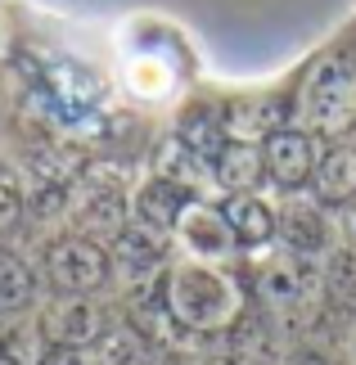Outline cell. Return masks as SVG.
Instances as JSON below:
<instances>
[{"label":"cell","mask_w":356,"mask_h":365,"mask_svg":"<svg viewBox=\"0 0 356 365\" xmlns=\"http://www.w3.org/2000/svg\"><path fill=\"white\" fill-rule=\"evenodd\" d=\"M68 212L77 221V235L113 244L131 226V194H126L122 176L113 167H86L77 176V185L68 190Z\"/></svg>","instance_id":"cell-3"},{"label":"cell","mask_w":356,"mask_h":365,"mask_svg":"<svg viewBox=\"0 0 356 365\" xmlns=\"http://www.w3.org/2000/svg\"><path fill=\"white\" fill-rule=\"evenodd\" d=\"M311 194H316L320 207H347V203H356V149L352 145H330L316 158Z\"/></svg>","instance_id":"cell-12"},{"label":"cell","mask_w":356,"mask_h":365,"mask_svg":"<svg viewBox=\"0 0 356 365\" xmlns=\"http://www.w3.org/2000/svg\"><path fill=\"white\" fill-rule=\"evenodd\" d=\"M284 365H330L325 356H316V352H297L293 361H284Z\"/></svg>","instance_id":"cell-23"},{"label":"cell","mask_w":356,"mask_h":365,"mask_svg":"<svg viewBox=\"0 0 356 365\" xmlns=\"http://www.w3.org/2000/svg\"><path fill=\"white\" fill-rule=\"evenodd\" d=\"M230 365H280V343L270 320L258 312H244L230 329Z\"/></svg>","instance_id":"cell-15"},{"label":"cell","mask_w":356,"mask_h":365,"mask_svg":"<svg viewBox=\"0 0 356 365\" xmlns=\"http://www.w3.org/2000/svg\"><path fill=\"white\" fill-rule=\"evenodd\" d=\"M266 172H262V145H244V140H230L217 158H212V180L225 194H253Z\"/></svg>","instance_id":"cell-16"},{"label":"cell","mask_w":356,"mask_h":365,"mask_svg":"<svg viewBox=\"0 0 356 365\" xmlns=\"http://www.w3.org/2000/svg\"><path fill=\"white\" fill-rule=\"evenodd\" d=\"M343 230H347L352 252H356V203H347V207H343Z\"/></svg>","instance_id":"cell-22"},{"label":"cell","mask_w":356,"mask_h":365,"mask_svg":"<svg viewBox=\"0 0 356 365\" xmlns=\"http://www.w3.org/2000/svg\"><path fill=\"white\" fill-rule=\"evenodd\" d=\"M316 140L311 131H297V126H284V131L262 140V172L275 190H302L311 185V172H316Z\"/></svg>","instance_id":"cell-6"},{"label":"cell","mask_w":356,"mask_h":365,"mask_svg":"<svg viewBox=\"0 0 356 365\" xmlns=\"http://www.w3.org/2000/svg\"><path fill=\"white\" fill-rule=\"evenodd\" d=\"M316 284H320V275H316V266H311V257H302V252H293V248L275 252L258 271V293H262L266 307H297V302L311 298Z\"/></svg>","instance_id":"cell-8"},{"label":"cell","mask_w":356,"mask_h":365,"mask_svg":"<svg viewBox=\"0 0 356 365\" xmlns=\"http://www.w3.org/2000/svg\"><path fill=\"white\" fill-rule=\"evenodd\" d=\"M36 302V271L19 252L0 248V316H19Z\"/></svg>","instance_id":"cell-18"},{"label":"cell","mask_w":356,"mask_h":365,"mask_svg":"<svg viewBox=\"0 0 356 365\" xmlns=\"http://www.w3.org/2000/svg\"><path fill=\"white\" fill-rule=\"evenodd\" d=\"M320 289H325V298H330L334 312L356 316V252L352 248L330 257V266H325V275H320Z\"/></svg>","instance_id":"cell-19"},{"label":"cell","mask_w":356,"mask_h":365,"mask_svg":"<svg viewBox=\"0 0 356 365\" xmlns=\"http://www.w3.org/2000/svg\"><path fill=\"white\" fill-rule=\"evenodd\" d=\"M158 365H194V361H185V356H176V352H172V356H167V361H158Z\"/></svg>","instance_id":"cell-24"},{"label":"cell","mask_w":356,"mask_h":365,"mask_svg":"<svg viewBox=\"0 0 356 365\" xmlns=\"http://www.w3.org/2000/svg\"><path fill=\"white\" fill-rule=\"evenodd\" d=\"M108 257H113V271L122 279H136V284H149L153 275H163V262H167V235H153L145 226H126L118 240L108 244Z\"/></svg>","instance_id":"cell-10"},{"label":"cell","mask_w":356,"mask_h":365,"mask_svg":"<svg viewBox=\"0 0 356 365\" xmlns=\"http://www.w3.org/2000/svg\"><path fill=\"white\" fill-rule=\"evenodd\" d=\"M0 365H36V334L27 329L0 334Z\"/></svg>","instance_id":"cell-21"},{"label":"cell","mask_w":356,"mask_h":365,"mask_svg":"<svg viewBox=\"0 0 356 365\" xmlns=\"http://www.w3.org/2000/svg\"><path fill=\"white\" fill-rule=\"evenodd\" d=\"M284 118H289V104L270 100H244V104H230L225 108V135L230 140H244V145H262L266 135L284 131Z\"/></svg>","instance_id":"cell-13"},{"label":"cell","mask_w":356,"mask_h":365,"mask_svg":"<svg viewBox=\"0 0 356 365\" xmlns=\"http://www.w3.org/2000/svg\"><path fill=\"white\" fill-rule=\"evenodd\" d=\"M275 235L284 240V248L302 252V257H316V252L330 248V221H325L316 199H289L275 217Z\"/></svg>","instance_id":"cell-11"},{"label":"cell","mask_w":356,"mask_h":365,"mask_svg":"<svg viewBox=\"0 0 356 365\" xmlns=\"http://www.w3.org/2000/svg\"><path fill=\"white\" fill-rule=\"evenodd\" d=\"M27 217V185L19 176V167H9L0 158V235H14Z\"/></svg>","instance_id":"cell-20"},{"label":"cell","mask_w":356,"mask_h":365,"mask_svg":"<svg viewBox=\"0 0 356 365\" xmlns=\"http://www.w3.org/2000/svg\"><path fill=\"white\" fill-rule=\"evenodd\" d=\"M172 235L180 240V248L190 252V257H198V262H225L239 248L230 226H225V217H221V207H208L198 199L185 203V212H180Z\"/></svg>","instance_id":"cell-7"},{"label":"cell","mask_w":356,"mask_h":365,"mask_svg":"<svg viewBox=\"0 0 356 365\" xmlns=\"http://www.w3.org/2000/svg\"><path fill=\"white\" fill-rule=\"evenodd\" d=\"M190 199H194V190H185V185H176V180H167V176H149L145 185L131 194V221L172 240V230H176V221H180Z\"/></svg>","instance_id":"cell-9"},{"label":"cell","mask_w":356,"mask_h":365,"mask_svg":"<svg viewBox=\"0 0 356 365\" xmlns=\"http://www.w3.org/2000/svg\"><path fill=\"white\" fill-rule=\"evenodd\" d=\"M158 293L167 316L176 320L194 339H212V334H230L235 320L248 312L244 284L235 275L217 271L212 262H180L172 271L158 275Z\"/></svg>","instance_id":"cell-1"},{"label":"cell","mask_w":356,"mask_h":365,"mask_svg":"<svg viewBox=\"0 0 356 365\" xmlns=\"http://www.w3.org/2000/svg\"><path fill=\"white\" fill-rule=\"evenodd\" d=\"M68 365H81V361H68Z\"/></svg>","instance_id":"cell-25"},{"label":"cell","mask_w":356,"mask_h":365,"mask_svg":"<svg viewBox=\"0 0 356 365\" xmlns=\"http://www.w3.org/2000/svg\"><path fill=\"white\" fill-rule=\"evenodd\" d=\"M113 275V257L99 240L86 235H59L46 248V284L59 298H91L108 284Z\"/></svg>","instance_id":"cell-4"},{"label":"cell","mask_w":356,"mask_h":365,"mask_svg":"<svg viewBox=\"0 0 356 365\" xmlns=\"http://www.w3.org/2000/svg\"><path fill=\"white\" fill-rule=\"evenodd\" d=\"M176 140L194 153V158H203L212 167V158L230 145V135H225V113H217V108H208V104H194L190 113L180 118Z\"/></svg>","instance_id":"cell-17"},{"label":"cell","mask_w":356,"mask_h":365,"mask_svg":"<svg viewBox=\"0 0 356 365\" xmlns=\"http://www.w3.org/2000/svg\"><path fill=\"white\" fill-rule=\"evenodd\" d=\"M221 217H225V226H230L239 248H262V244L275 240V212H270L258 194H230L221 203Z\"/></svg>","instance_id":"cell-14"},{"label":"cell","mask_w":356,"mask_h":365,"mask_svg":"<svg viewBox=\"0 0 356 365\" xmlns=\"http://www.w3.org/2000/svg\"><path fill=\"white\" fill-rule=\"evenodd\" d=\"M297 113H302L311 135L338 140L356 131V59L343 50L325 54L307 73L302 95H297Z\"/></svg>","instance_id":"cell-2"},{"label":"cell","mask_w":356,"mask_h":365,"mask_svg":"<svg viewBox=\"0 0 356 365\" xmlns=\"http://www.w3.org/2000/svg\"><path fill=\"white\" fill-rule=\"evenodd\" d=\"M108 329L104 307L91 298H59L54 307H46L36 325V339L54 347V352H86V347L99 343V334Z\"/></svg>","instance_id":"cell-5"}]
</instances>
